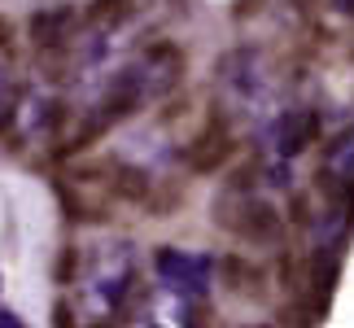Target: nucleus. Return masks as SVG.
Returning <instances> with one entry per match:
<instances>
[{
  "label": "nucleus",
  "instance_id": "f257e3e1",
  "mask_svg": "<svg viewBox=\"0 0 354 328\" xmlns=\"http://www.w3.org/2000/svg\"><path fill=\"white\" fill-rule=\"evenodd\" d=\"M214 219H219L223 228L241 232V237L250 241H271L280 232V215L267 206V201H258L254 193H245V188H227V193L214 201Z\"/></svg>",
  "mask_w": 354,
  "mask_h": 328
},
{
  "label": "nucleus",
  "instance_id": "f03ea898",
  "mask_svg": "<svg viewBox=\"0 0 354 328\" xmlns=\"http://www.w3.org/2000/svg\"><path fill=\"white\" fill-rule=\"evenodd\" d=\"M153 271H158V280L167 284V289H180V293H206L214 263H210V258H201V254H188V250H175V245H167V250H158Z\"/></svg>",
  "mask_w": 354,
  "mask_h": 328
},
{
  "label": "nucleus",
  "instance_id": "7ed1b4c3",
  "mask_svg": "<svg viewBox=\"0 0 354 328\" xmlns=\"http://www.w3.org/2000/svg\"><path fill=\"white\" fill-rule=\"evenodd\" d=\"M315 136H319V114L315 109H289V114H280L271 122L267 145L276 149V158H297L302 149L315 145Z\"/></svg>",
  "mask_w": 354,
  "mask_h": 328
},
{
  "label": "nucleus",
  "instance_id": "20e7f679",
  "mask_svg": "<svg viewBox=\"0 0 354 328\" xmlns=\"http://www.w3.org/2000/svg\"><path fill=\"white\" fill-rule=\"evenodd\" d=\"M227 154H232V136H227V127H223L219 118H210V127L188 145L184 158H188V167H193V171H219V162Z\"/></svg>",
  "mask_w": 354,
  "mask_h": 328
},
{
  "label": "nucleus",
  "instance_id": "39448f33",
  "mask_svg": "<svg viewBox=\"0 0 354 328\" xmlns=\"http://www.w3.org/2000/svg\"><path fill=\"white\" fill-rule=\"evenodd\" d=\"M324 175H328V184L337 193L354 201V127L342 131L328 145V154H324Z\"/></svg>",
  "mask_w": 354,
  "mask_h": 328
},
{
  "label": "nucleus",
  "instance_id": "423d86ee",
  "mask_svg": "<svg viewBox=\"0 0 354 328\" xmlns=\"http://www.w3.org/2000/svg\"><path fill=\"white\" fill-rule=\"evenodd\" d=\"M71 26H75V9H48V13H35L31 18V35H35V44H62L66 35H71Z\"/></svg>",
  "mask_w": 354,
  "mask_h": 328
},
{
  "label": "nucleus",
  "instance_id": "0eeeda50",
  "mask_svg": "<svg viewBox=\"0 0 354 328\" xmlns=\"http://www.w3.org/2000/svg\"><path fill=\"white\" fill-rule=\"evenodd\" d=\"M0 328H26V324L13 316V311H0Z\"/></svg>",
  "mask_w": 354,
  "mask_h": 328
},
{
  "label": "nucleus",
  "instance_id": "6e6552de",
  "mask_svg": "<svg viewBox=\"0 0 354 328\" xmlns=\"http://www.w3.org/2000/svg\"><path fill=\"white\" fill-rule=\"evenodd\" d=\"M342 5H346V9H354V0H342Z\"/></svg>",
  "mask_w": 354,
  "mask_h": 328
},
{
  "label": "nucleus",
  "instance_id": "1a4fd4ad",
  "mask_svg": "<svg viewBox=\"0 0 354 328\" xmlns=\"http://www.w3.org/2000/svg\"><path fill=\"white\" fill-rule=\"evenodd\" d=\"M92 328H110V324H92Z\"/></svg>",
  "mask_w": 354,
  "mask_h": 328
}]
</instances>
